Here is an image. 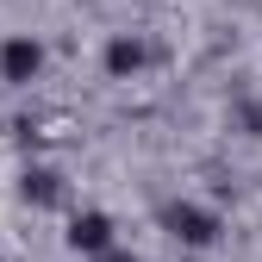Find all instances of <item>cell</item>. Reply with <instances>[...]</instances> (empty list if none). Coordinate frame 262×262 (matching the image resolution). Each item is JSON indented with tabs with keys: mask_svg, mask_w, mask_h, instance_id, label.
Listing matches in <instances>:
<instances>
[{
	"mask_svg": "<svg viewBox=\"0 0 262 262\" xmlns=\"http://www.w3.org/2000/svg\"><path fill=\"white\" fill-rule=\"evenodd\" d=\"M38 69H44V44L31 38V31H19V38L0 44V81L25 88V81H38Z\"/></svg>",
	"mask_w": 262,
	"mask_h": 262,
	"instance_id": "6da1fadb",
	"label": "cell"
},
{
	"mask_svg": "<svg viewBox=\"0 0 262 262\" xmlns=\"http://www.w3.org/2000/svg\"><path fill=\"white\" fill-rule=\"evenodd\" d=\"M144 62H150L144 38H113V44H106V75H113V81H131Z\"/></svg>",
	"mask_w": 262,
	"mask_h": 262,
	"instance_id": "277c9868",
	"label": "cell"
},
{
	"mask_svg": "<svg viewBox=\"0 0 262 262\" xmlns=\"http://www.w3.org/2000/svg\"><path fill=\"white\" fill-rule=\"evenodd\" d=\"M25 200L50 206V200H56V175H25Z\"/></svg>",
	"mask_w": 262,
	"mask_h": 262,
	"instance_id": "5b68a950",
	"label": "cell"
},
{
	"mask_svg": "<svg viewBox=\"0 0 262 262\" xmlns=\"http://www.w3.org/2000/svg\"><path fill=\"white\" fill-rule=\"evenodd\" d=\"M69 244H75L81 256H106V250H113V219H106V212H75Z\"/></svg>",
	"mask_w": 262,
	"mask_h": 262,
	"instance_id": "3957f363",
	"label": "cell"
},
{
	"mask_svg": "<svg viewBox=\"0 0 262 262\" xmlns=\"http://www.w3.org/2000/svg\"><path fill=\"white\" fill-rule=\"evenodd\" d=\"M94 262H131V256H113V250H106V256H94Z\"/></svg>",
	"mask_w": 262,
	"mask_h": 262,
	"instance_id": "8992f818",
	"label": "cell"
},
{
	"mask_svg": "<svg viewBox=\"0 0 262 262\" xmlns=\"http://www.w3.org/2000/svg\"><path fill=\"white\" fill-rule=\"evenodd\" d=\"M169 231H175L181 244H193V250H206V244H219V212L193 206V200H175V206H169Z\"/></svg>",
	"mask_w": 262,
	"mask_h": 262,
	"instance_id": "7a4b0ae2",
	"label": "cell"
}]
</instances>
